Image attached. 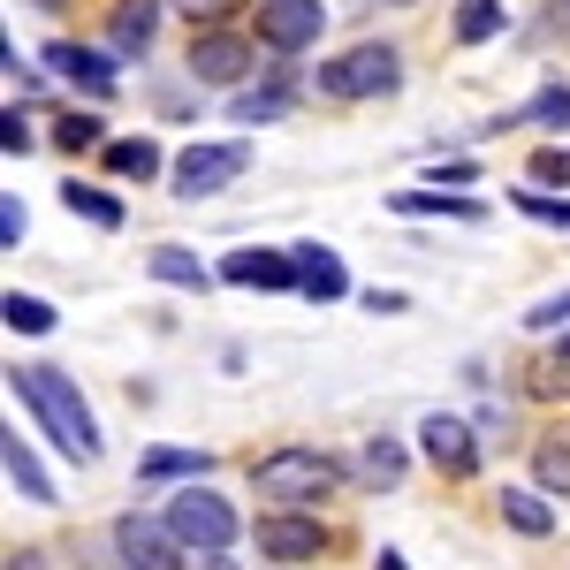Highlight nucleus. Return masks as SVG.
I'll return each mask as SVG.
<instances>
[{
  "mask_svg": "<svg viewBox=\"0 0 570 570\" xmlns=\"http://www.w3.org/2000/svg\"><path fill=\"white\" fill-rule=\"evenodd\" d=\"M480 183V160H441V168H426V190H472Z\"/></svg>",
  "mask_w": 570,
  "mask_h": 570,
  "instance_id": "34",
  "label": "nucleus"
},
{
  "mask_svg": "<svg viewBox=\"0 0 570 570\" xmlns=\"http://www.w3.org/2000/svg\"><path fill=\"white\" fill-rule=\"evenodd\" d=\"M31 145H39V130L23 122V107H8V115H0V153H8V160H23Z\"/></svg>",
  "mask_w": 570,
  "mask_h": 570,
  "instance_id": "33",
  "label": "nucleus"
},
{
  "mask_svg": "<svg viewBox=\"0 0 570 570\" xmlns=\"http://www.w3.org/2000/svg\"><path fill=\"white\" fill-rule=\"evenodd\" d=\"M419 456L441 480H480V426L464 411H426L419 419Z\"/></svg>",
  "mask_w": 570,
  "mask_h": 570,
  "instance_id": "7",
  "label": "nucleus"
},
{
  "mask_svg": "<svg viewBox=\"0 0 570 570\" xmlns=\"http://www.w3.org/2000/svg\"><path fill=\"white\" fill-rule=\"evenodd\" d=\"M532 190H563V198H570V145L532 153Z\"/></svg>",
  "mask_w": 570,
  "mask_h": 570,
  "instance_id": "31",
  "label": "nucleus"
},
{
  "mask_svg": "<svg viewBox=\"0 0 570 570\" xmlns=\"http://www.w3.org/2000/svg\"><path fill=\"white\" fill-rule=\"evenodd\" d=\"M244 168H252V145H244V137H228V145H190L176 168H168V190H176L183 206H206V198H220Z\"/></svg>",
  "mask_w": 570,
  "mask_h": 570,
  "instance_id": "5",
  "label": "nucleus"
},
{
  "mask_svg": "<svg viewBox=\"0 0 570 570\" xmlns=\"http://www.w3.org/2000/svg\"><path fill=\"white\" fill-rule=\"evenodd\" d=\"M53 145H61V153H91V145H99V153H107V145H115V137H107V122H99V115H91V107H69V115H61V122H53Z\"/></svg>",
  "mask_w": 570,
  "mask_h": 570,
  "instance_id": "28",
  "label": "nucleus"
},
{
  "mask_svg": "<svg viewBox=\"0 0 570 570\" xmlns=\"http://www.w3.org/2000/svg\"><path fill=\"white\" fill-rule=\"evenodd\" d=\"M160 8L168 0H115L107 8V53L115 61H145L153 53V31H160Z\"/></svg>",
  "mask_w": 570,
  "mask_h": 570,
  "instance_id": "14",
  "label": "nucleus"
},
{
  "mask_svg": "<svg viewBox=\"0 0 570 570\" xmlns=\"http://www.w3.org/2000/svg\"><path fill=\"white\" fill-rule=\"evenodd\" d=\"M8 570H53V563H46L39 548H16V556H8Z\"/></svg>",
  "mask_w": 570,
  "mask_h": 570,
  "instance_id": "40",
  "label": "nucleus"
},
{
  "mask_svg": "<svg viewBox=\"0 0 570 570\" xmlns=\"http://www.w3.org/2000/svg\"><path fill=\"white\" fill-rule=\"evenodd\" d=\"M472 426L494 441V434H510V411H502V403H480V419H472Z\"/></svg>",
  "mask_w": 570,
  "mask_h": 570,
  "instance_id": "37",
  "label": "nucleus"
},
{
  "mask_svg": "<svg viewBox=\"0 0 570 570\" xmlns=\"http://www.w3.org/2000/svg\"><path fill=\"white\" fill-rule=\"evenodd\" d=\"M502 525L518 532V540H556V510H548V494L540 487H502Z\"/></svg>",
  "mask_w": 570,
  "mask_h": 570,
  "instance_id": "21",
  "label": "nucleus"
},
{
  "mask_svg": "<svg viewBox=\"0 0 570 570\" xmlns=\"http://www.w3.org/2000/svg\"><path fill=\"white\" fill-rule=\"evenodd\" d=\"M99 160H107V176H122V183H160V168H168L153 137H115Z\"/></svg>",
  "mask_w": 570,
  "mask_h": 570,
  "instance_id": "23",
  "label": "nucleus"
},
{
  "mask_svg": "<svg viewBox=\"0 0 570 570\" xmlns=\"http://www.w3.org/2000/svg\"><path fill=\"white\" fill-rule=\"evenodd\" d=\"M220 282L259 289V297H297V289H305V282H297V259H289V252H259V244L228 252V259H220Z\"/></svg>",
  "mask_w": 570,
  "mask_h": 570,
  "instance_id": "11",
  "label": "nucleus"
},
{
  "mask_svg": "<svg viewBox=\"0 0 570 570\" xmlns=\"http://www.w3.org/2000/svg\"><path fill=\"white\" fill-rule=\"evenodd\" d=\"M168 8H176L190 31H228V16H236L244 0H168Z\"/></svg>",
  "mask_w": 570,
  "mask_h": 570,
  "instance_id": "30",
  "label": "nucleus"
},
{
  "mask_svg": "<svg viewBox=\"0 0 570 570\" xmlns=\"http://www.w3.org/2000/svg\"><path fill=\"white\" fill-rule=\"evenodd\" d=\"M61 206H69V214L77 220H91V228H122V220H130V206H122V198H115V190H99V183H61Z\"/></svg>",
  "mask_w": 570,
  "mask_h": 570,
  "instance_id": "24",
  "label": "nucleus"
},
{
  "mask_svg": "<svg viewBox=\"0 0 570 570\" xmlns=\"http://www.w3.org/2000/svg\"><path fill=\"white\" fill-rule=\"evenodd\" d=\"M532 487H540V494H563V502H570V434L532 441Z\"/></svg>",
  "mask_w": 570,
  "mask_h": 570,
  "instance_id": "27",
  "label": "nucleus"
},
{
  "mask_svg": "<svg viewBox=\"0 0 570 570\" xmlns=\"http://www.w3.org/2000/svg\"><path fill=\"white\" fill-rule=\"evenodd\" d=\"M0 320H8V335H53V305H46V297H16V289H8Z\"/></svg>",
  "mask_w": 570,
  "mask_h": 570,
  "instance_id": "29",
  "label": "nucleus"
},
{
  "mask_svg": "<svg viewBox=\"0 0 570 570\" xmlns=\"http://www.w3.org/2000/svg\"><path fill=\"white\" fill-rule=\"evenodd\" d=\"M395 8H411V0H395Z\"/></svg>",
  "mask_w": 570,
  "mask_h": 570,
  "instance_id": "42",
  "label": "nucleus"
},
{
  "mask_svg": "<svg viewBox=\"0 0 570 570\" xmlns=\"http://www.w3.org/2000/svg\"><path fill=\"white\" fill-rule=\"evenodd\" d=\"M0 472H8V487H16L23 502H39V510H53V502H61V487H53V480L39 472V456H31V449L16 441V426L0 434Z\"/></svg>",
  "mask_w": 570,
  "mask_h": 570,
  "instance_id": "17",
  "label": "nucleus"
},
{
  "mask_svg": "<svg viewBox=\"0 0 570 570\" xmlns=\"http://www.w3.org/2000/svg\"><path fill=\"white\" fill-rule=\"evenodd\" d=\"M289 259H297V282H305V289H297V297H305V305H343V297H351V266H343V252H327V244H289Z\"/></svg>",
  "mask_w": 570,
  "mask_h": 570,
  "instance_id": "13",
  "label": "nucleus"
},
{
  "mask_svg": "<svg viewBox=\"0 0 570 570\" xmlns=\"http://www.w3.org/2000/svg\"><path fill=\"white\" fill-rule=\"evenodd\" d=\"M320 99H389L395 85H403V53H395L389 39H365V46H343L335 61H320Z\"/></svg>",
  "mask_w": 570,
  "mask_h": 570,
  "instance_id": "3",
  "label": "nucleus"
},
{
  "mask_svg": "<svg viewBox=\"0 0 570 570\" xmlns=\"http://www.w3.org/2000/svg\"><path fill=\"white\" fill-rule=\"evenodd\" d=\"M8 395L16 403H31L39 411V426L61 441V456H77V464H99V419H91L85 389L61 373V365H8Z\"/></svg>",
  "mask_w": 570,
  "mask_h": 570,
  "instance_id": "1",
  "label": "nucleus"
},
{
  "mask_svg": "<svg viewBox=\"0 0 570 570\" xmlns=\"http://www.w3.org/2000/svg\"><path fill=\"white\" fill-rule=\"evenodd\" d=\"M548 31H556V39H570V0H548Z\"/></svg>",
  "mask_w": 570,
  "mask_h": 570,
  "instance_id": "39",
  "label": "nucleus"
},
{
  "mask_svg": "<svg viewBox=\"0 0 570 570\" xmlns=\"http://www.w3.org/2000/svg\"><path fill=\"white\" fill-rule=\"evenodd\" d=\"M525 327H532V335H556V327H570V289H563V297H540V305L525 312Z\"/></svg>",
  "mask_w": 570,
  "mask_h": 570,
  "instance_id": "36",
  "label": "nucleus"
},
{
  "mask_svg": "<svg viewBox=\"0 0 570 570\" xmlns=\"http://www.w3.org/2000/svg\"><path fill=\"white\" fill-rule=\"evenodd\" d=\"M373 570H411V563H403L395 548H381V556H373Z\"/></svg>",
  "mask_w": 570,
  "mask_h": 570,
  "instance_id": "41",
  "label": "nucleus"
},
{
  "mask_svg": "<svg viewBox=\"0 0 570 570\" xmlns=\"http://www.w3.org/2000/svg\"><path fill=\"white\" fill-rule=\"evenodd\" d=\"M23 236H31V206H23V198H16V190H8V198H0V244H8V252H16V244H23Z\"/></svg>",
  "mask_w": 570,
  "mask_h": 570,
  "instance_id": "35",
  "label": "nucleus"
},
{
  "mask_svg": "<svg viewBox=\"0 0 570 570\" xmlns=\"http://www.w3.org/2000/svg\"><path fill=\"white\" fill-rule=\"evenodd\" d=\"M403 464H411V456H403V441L373 434L365 449H357V472H351V480H365V487H381V494H389V487H403Z\"/></svg>",
  "mask_w": 570,
  "mask_h": 570,
  "instance_id": "25",
  "label": "nucleus"
},
{
  "mask_svg": "<svg viewBox=\"0 0 570 570\" xmlns=\"http://www.w3.org/2000/svg\"><path fill=\"white\" fill-rule=\"evenodd\" d=\"M160 518H168V525H176V540L190 548V556H206V563H214V556H228V548L244 540L236 502H228V494H214V487H183Z\"/></svg>",
  "mask_w": 570,
  "mask_h": 570,
  "instance_id": "4",
  "label": "nucleus"
},
{
  "mask_svg": "<svg viewBox=\"0 0 570 570\" xmlns=\"http://www.w3.org/2000/svg\"><path fill=\"white\" fill-rule=\"evenodd\" d=\"M252 540H259V556H266L274 570H289V563H320V556L335 548V532L320 525L312 510H259Z\"/></svg>",
  "mask_w": 570,
  "mask_h": 570,
  "instance_id": "6",
  "label": "nucleus"
},
{
  "mask_svg": "<svg viewBox=\"0 0 570 570\" xmlns=\"http://www.w3.org/2000/svg\"><path fill=\"white\" fill-rule=\"evenodd\" d=\"M518 122H532V130H563V137H570V85H548V91H532L525 107H510V115H494V122H487V137L518 130Z\"/></svg>",
  "mask_w": 570,
  "mask_h": 570,
  "instance_id": "18",
  "label": "nucleus"
},
{
  "mask_svg": "<svg viewBox=\"0 0 570 570\" xmlns=\"http://www.w3.org/2000/svg\"><path fill=\"white\" fill-rule=\"evenodd\" d=\"M46 69H53V77H61V85L91 91V99H115V53H99V46L53 39V46H46Z\"/></svg>",
  "mask_w": 570,
  "mask_h": 570,
  "instance_id": "12",
  "label": "nucleus"
},
{
  "mask_svg": "<svg viewBox=\"0 0 570 570\" xmlns=\"http://www.w3.org/2000/svg\"><path fill=\"white\" fill-rule=\"evenodd\" d=\"M206 472H214V449H176V441L137 449V487H176V480H206Z\"/></svg>",
  "mask_w": 570,
  "mask_h": 570,
  "instance_id": "15",
  "label": "nucleus"
},
{
  "mask_svg": "<svg viewBox=\"0 0 570 570\" xmlns=\"http://www.w3.org/2000/svg\"><path fill=\"white\" fill-rule=\"evenodd\" d=\"M115 556H122V570H190V548L176 540V525L145 518V510L115 518Z\"/></svg>",
  "mask_w": 570,
  "mask_h": 570,
  "instance_id": "8",
  "label": "nucleus"
},
{
  "mask_svg": "<svg viewBox=\"0 0 570 570\" xmlns=\"http://www.w3.org/2000/svg\"><path fill=\"white\" fill-rule=\"evenodd\" d=\"M518 214H532V220H556V228H570V198L563 190H518Z\"/></svg>",
  "mask_w": 570,
  "mask_h": 570,
  "instance_id": "32",
  "label": "nucleus"
},
{
  "mask_svg": "<svg viewBox=\"0 0 570 570\" xmlns=\"http://www.w3.org/2000/svg\"><path fill=\"white\" fill-rule=\"evenodd\" d=\"M327 31V0H259V46L266 53H312Z\"/></svg>",
  "mask_w": 570,
  "mask_h": 570,
  "instance_id": "10",
  "label": "nucleus"
},
{
  "mask_svg": "<svg viewBox=\"0 0 570 570\" xmlns=\"http://www.w3.org/2000/svg\"><path fill=\"white\" fill-rule=\"evenodd\" d=\"M252 69H259V39H244V31H198V39H190V77H198V85L244 91Z\"/></svg>",
  "mask_w": 570,
  "mask_h": 570,
  "instance_id": "9",
  "label": "nucleus"
},
{
  "mask_svg": "<svg viewBox=\"0 0 570 570\" xmlns=\"http://www.w3.org/2000/svg\"><path fill=\"white\" fill-rule=\"evenodd\" d=\"M351 480L327 449H305V441H289V449H266L259 464H252V487H259L266 510H312L320 494H335V487Z\"/></svg>",
  "mask_w": 570,
  "mask_h": 570,
  "instance_id": "2",
  "label": "nucleus"
},
{
  "mask_svg": "<svg viewBox=\"0 0 570 570\" xmlns=\"http://www.w3.org/2000/svg\"><path fill=\"white\" fill-rule=\"evenodd\" d=\"M220 115H228L236 130H266V122H282V115H289V85H282V77H266V85H244L236 99H228V107H220Z\"/></svg>",
  "mask_w": 570,
  "mask_h": 570,
  "instance_id": "20",
  "label": "nucleus"
},
{
  "mask_svg": "<svg viewBox=\"0 0 570 570\" xmlns=\"http://www.w3.org/2000/svg\"><path fill=\"white\" fill-rule=\"evenodd\" d=\"M411 297H395V289H365V312H403Z\"/></svg>",
  "mask_w": 570,
  "mask_h": 570,
  "instance_id": "38",
  "label": "nucleus"
},
{
  "mask_svg": "<svg viewBox=\"0 0 570 570\" xmlns=\"http://www.w3.org/2000/svg\"><path fill=\"white\" fill-rule=\"evenodd\" d=\"M502 23H510V8H502V0H456V16H449L456 46H487V39H502Z\"/></svg>",
  "mask_w": 570,
  "mask_h": 570,
  "instance_id": "26",
  "label": "nucleus"
},
{
  "mask_svg": "<svg viewBox=\"0 0 570 570\" xmlns=\"http://www.w3.org/2000/svg\"><path fill=\"white\" fill-rule=\"evenodd\" d=\"M145 274H153V282H168V289H190V297H206V289L220 282V266H206L198 252H183V244H160V252L145 259Z\"/></svg>",
  "mask_w": 570,
  "mask_h": 570,
  "instance_id": "19",
  "label": "nucleus"
},
{
  "mask_svg": "<svg viewBox=\"0 0 570 570\" xmlns=\"http://www.w3.org/2000/svg\"><path fill=\"white\" fill-rule=\"evenodd\" d=\"M525 395L532 403H563L570 395V327H563V343H540V351H525Z\"/></svg>",
  "mask_w": 570,
  "mask_h": 570,
  "instance_id": "16",
  "label": "nucleus"
},
{
  "mask_svg": "<svg viewBox=\"0 0 570 570\" xmlns=\"http://www.w3.org/2000/svg\"><path fill=\"white\" fill-rule=\"evenodd\" d=\"M395 214H411V220H487V206L472 190H403Z\"/></svg>",
  "mask_w": 570,
  "mask_h": 570,
  "instance_id": "22",
  "label": "nucleus"
}]
</instances>
